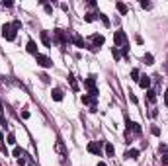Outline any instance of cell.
<instances>
[{"label":"cell","instance_id":"cell-1","mask_svg":"<svg viewBox=\"0 0 168 166\" xmlns=\"http://www.w3.org/2000/svg\"><path fill=\"white\" fill-rule=\"evenodd\" d=\"M16 32H18V29H16L12 24H4V26H2V37L6 39V41H14V39H16Z\"/></svg>","mask_w":168,"mask_h":166},{"label":"cell","instance_id":"cell-2","mask_svg":"<svg viewBox=\"0 0 168 166\" xmlns=\"http://www.w3.org/2000/svg\"><path fill=\"white\" fill-rule=\"evenodd\" d=\"M84 86H86V90L90 92V96L98 98V88H96V76L94 74H90V76L84 80Z\"/></svg>","mask_w":168,"mask_h":166},{"label":"cell","instance_id":"cell-3","mask_svg":"<svg viewBox=\"0 0 168 166\" xmlns=\"http://www.w3.org/2000/svg\"><path fill=\"white\" fill-rule=\"evenodd\" d=\"M125 45H127V35L123 32H116L113 33V47L119 49V47H125Z\"/></svg>","mask_w":168,"mask_h":166},{"label":"cell","instance_id":"cell-4","mask_svg":"<svg viewBox=\"0 0 168 166\" xmlns=\"http://www.w3.org/2000/svg\"><path fill=\"white\" fill-rule=\"evenodd\" d=\"M35 61H37V64H39V67H43V69H51V67H53V61L47 57V55H41V53L35 55Z\"/></svg>","mask_w":168,"mask_h":166},{"label":"cell","instance_id":"cell-5","mask_svg":"<svg viewBox=\"0 0 168 166\" xmlns=\"http://www.w3.org/2000/svg\"><path fill=\"white\" fill-rule=\"evenodd\" d=\"M88 153L92 154H102V148H104V143L102 141H92V143H88Z\"/></svg>","mask_w":168,"mask_h":166},{"label":"cell","instance_id":"cell-6","mask_svg":"<svg viewBox=\"0 0 168 166\" xmlns=\"http://www.w3.org/2000/svg\"><path fill=\"white\" fill-rule=\"evenodd\" d=\"M53 35H55V39H57L63 47H65V45H69V41H71V37H66V33L63 32V29H55V32H53Z\"/></svg>","mask_w":168,"mask_h":166},{"label":"cell","instance_id":"cell-7","mask_svg":"<svg viewBox=\"0 0 168 166\" xmlns=\"http://www.w3.org/2000/svg\"><path fill=\"white\" fill-rule=\"evenodd\" d=\"M55 151H57V154L61 156V160L66 158V148H65V145H63L61 139H57V143H55Z\"/></svg>","mask_w":168,"mask_h":166},{"label":"cell","instance_id":"cell-8","mask_svg":"<svg viewBox=\"0 0 168 166\" xmlns=\"http://www.w3.org/2000/svg\"><path fill=\"white\" fill-rule=\"evenodd\" d=\"M104 41H106V37H104V35H92V47H94V49H96V47H102L104 45Z\"/></svg>","mask_w":168,"mask_h":166},{"label":"cell","instance_id":"cell-9","mask_svg":"<svg viewBox=\"0 0 168 166\" xmlns=\"http://www.w3.org/2000/svg\"><path fill=\"white\" fill-rule=\"evenodd\" d=\"M80 100H82V104H86V106H90V108H96V98H94V96H88V94H84Z\"/></svg>","mask_w":168,"mask_h":166},{"label":"cell","instance_id":"cell-10","mask_svg":"<svg viewBox=\"0 0 168 166\" xmlns=\"http://www.w3.org/2000/svg\"><path fill=\"white\" fill-rule=\"evenodd\" d=\"M139 86H141L143 90H149L150 88V78L149 76H141L139 78Z\"/></svg>","mask_w":168,"mask_h":166},{"label":"cell","instance_id":"cell-11","mask_svg":"<svg viewBox=\"0 0 168 166\" xmlns=\"http://www.w3.org/2000/svg\"><path fill=\"white\" fill-rule=\"evenodd\" d=\"M27 53H32V55H37V45H35V41H33V39H29V41H27Z\"/></svg>","mask_w":168,"mask_h":166},{"label":"cell","instance_id":"cell-12","mask_svg":"<svg viewBox=\"0 0 168 166\" xmlns=\"http://www.w3.org/2000/svg\"><path fill=\"white\" fill-rule=\"evenodd\" d=\"M51 96H53V100H55V102H61V100H63V90H61V88H53Z\"/></svg>","mask_w":168,"mask_h":166},{"label":"cell","instance_id":"cell-13","mask_svg":"<svg viewBox=\"0 0 168 166\" xmlns=\"http://www.w3.org/2000/svg\"><path fill=\"white\" fill-rule=\"evenodd\" d=\"M125 158L137 160V158H139V151H137V148H129V151H127V153H125Z\"/></svg>","mask_w":168,"mask_h":166},{"label":"cell","instance_id":"cell-14","mask_svg":"<svg viewBox=\"0 0 168 166\" xmlns=\"http://www.w3.org/2000/svg\"><path fill=\"white\" fill-rule=\"evenodd\" d=\"M104 151H106V154H108V156H113V154H116V148H113V145H111V143H104Z\"/></svg>","mask_w":168,"mask_h":166},{"label":"cell","instance_id":"cell-15","mask_svg":"<svg viewBox=\"0 0 168 166\" xmlns=\"http://www.w3.org/2000/svg\"><path fill=\"white\" fill-rule=\"evenodd\" d=\"M39 37H41V41H43L45 47H51V39H49V33H47V32H41V33H39Z\"/></svg>","mask_w":168,"mask_h":166},{"label":"cell","instance_id":"cell-16","mask_svg":"<svg viewBox=\"0 0 168 166\" xmlns=\"http://www.w3.org/2000/svg\"><path fill=\"white\" fill-rule=\"evenodd\" d=\"M72 41H74V45H76V47H86V43H84V39L80 37L78 33H74V35H72Z\"/></svg>","mask_w":168,"mask_h":166},{"label":"cell","instance_id":"cell-17","mask_svg":"<svg viewBox=\"0 0 168 166\" xmlns=\"http://www.w3.org/2000/svg\"><path fill=\"white\" fill-rule=\"evenodd\" d=\"M69 84H71V88L74 92H78V82H76V78H74V74H69Z\"/></svg>","mask_w":168,"mask_h":166},{"label":"cell","instance_id":"cell-18","mask_svg":"<svg viewBox=\"0 0 168 166\" xmlns=\"http://www.w3.org/2000/svg\"><path fill=\"white\" fill-rule=\"evenodd\" d=\"M116 8L119 10V14H127V12H129L127 4H123V2H116Z\"/></svg>","mask_w":168,"mask_h":166},{"label":"cell","instance_id":"cell-19","mask_svg":"<svg viewBox=\"0 0 168 166\" xmlns=\"http://www.w3.org/2000/svg\"><path fill=\"white\" fill-rule=\"evenodd\" d=\"M147 100H149L150 104H155V102H156V92H155V90H150V88L147 90Z\"/></svg>","mask_w":168,"mask_h":166},{"label":"cell","instance_id":"cell-20","mask_svg":"<svg viewBox=\"0 0 168 166\" xmlns=\"http://www.w3.org/2000/svg\"><path fill=\"white\" fill-rule=\"evenodd\" d=\"M139 78H141L139 69H133V70H131V80H137V82H139Z\"/></svg>","mask_w":168,"mask_h":166},{"label":"cell","instance_id":"cell-21","mask_svg":"<svg viewBox=\"0 0 168 166\" xmlns=\"http://www.w3.org/2000/svg\"><path fill=\"white\" fill-rule=\"evenodd\" d=\"M96 16H98V14H94V12H88L86 16H84V22H94V20H96Z\"/></svg>","mask_w":168,"mask_h":166},{"label":"cell","instance_id":"cell-22","mask_svg":"<svg viewBox=\"0 0 168 166\" xmlns=\"http://www.w3.org/2000/svg\"><path fill=\"white\" fill-rule=\"evenodd\" d=\"M143 61H145V63H147V64H153V63H155V57H153L150 53H147V55L143 57Z\"/></svg>","mask_w":168,"mask_h":166},{"label":"cell","instance_id":"cell-23","mask_svg":"<svg viewBox=\"0 0 168 166\" xmlns=\"http://www.w3.org/2000/svg\"><path fill=\"white\" fill-rule=\"evenodd\" d=\"M98 16H100V20H102V24L106 27H110V20H108V16H106V14H98Z\"/></svg>","mask_w":168,"mask_h":166},{"label":"cell","instance_id":"cell-24","mask_svg":"<svg viewBox=\"0 0 168 166\" xmlns=\"http://www.w3.org/2000/svg\"><path fill=\"white\" fill-rule=\"evenodd\" d=\"M158 153H160V154H166V153H168V147L164 145V143H160V145H158Z\"/></svg>","mask_w":168,"mask_h":166},{"label":"cell","instance_id":"cell-25","mask_svg":"<svg viewBox=\"0 0 168 166\" xmlns=\"http://www.w3.org/2000/svg\"><path fill=\"white\" fill-rule=\"evenodd\" d=\"M141 8H145V10H150V8H153V4H150V2H147V0H143V2H141Z\"/></svg>","mask_w":168,"mask_h":166},{"label":"cell","instance_id":"cell-26","mask_svg":"<svg viewBox=\"0 0 168 166\" xmlns=\"http://www.w3.org/2000/svg\"><path fill=\"white\" fill-rule=\"evenodd\" d=\"M111 55L116 57V61H117L119 57H121V53H119V49H117V47H113V49H111Z\"/></svg>","mask_w":168,"mask_h":166},{"label":"cell","instance_id":"cell-27","mask_svg":"<svg viewBox=\"0 0 168 166\" xmlns=\"http://www.w3.org/2000/svg\"><path fill=\"white\" fill-rule=\"evenodd\" d=\"M8 143H10V145H16V135L14 133H8Z\"/></svg>","mask_w":168,"mask_h":166},{"label":"cell","instance_id":"cell-28","mask_svg":"<svg viewBox=\"0 0 168 166\" xmlns=\"http://www.w3.org/2000/svg\"><path fill=\"white\" fill-rule=\"evenodd\" d=\"M41 4H43V6H45V12H47V14H51V12H53V8L49 6V4H47L45 0H41Z\"/></svg>","mask_w":168,"mask_h":166},{"label":"cell","instance_id":"cell-29","mask_svg":"<svg viewBox=\"0 0 168 166\" xmlns=\"http://www.w3.org/2000/svg\"><path fill=\"white\" fill-rule=\"evenodd\" d=\"M39 78H41V82H43V84H49V76H47L45 72H43V74H39Z\"/></svg>","mask_w":168,"mask_h":166},{"label":"cell","instance_id":"cell-30","mask_svg":"<svg viewBox=\"0 0 168 166\" xmlns=\"http://www.w3.org/2000/svg\"><path fill=\"white\" fill-rule=\"evenodd\" d=\"M14 156L22 158V148H20V147H16V148H14Z\"/></svg>","mask_w":168,"mask_h":166},{"label":"cell","instance_id":"cell-31","mask_svg":"<svg viewBox=\"0 0 168 166\" xmlns=\"http://www.w3.org/2000/svg\"><path fill=\"white\" fill-rule=\"evenodd\" d=\"M150 133L155 135V137H158V135H160V127H153V129H150Z\"/></svg>","mask_w":168,"mask_h":166},{"label":"cell","instance_id":"cell-32","mask_svg":"<svg viewBox=\"0 0 168 166\" xmlns=\"http://www.w3.org/2000/svg\"><path fill=\"white\" fill-rule=\"evenodd\" d=\"M2 6H4V8H12L14 2H10V0H4V2H2Z\"/></svg>","mask_w":168,"mask_h":166},{"label":"cell","instance_id":"cell-33","mask_svg":"<svg viewBox=\"0 0 168 166\" xmlns=\"http://www.w3.org/2000/svg\"><path fill=\"white\" fill-rule=\"evenodd\" d=\"M22 119H29V111H27V109L22 111Z\"/></svg>","mask_w":168,"mask_h":166},{"label":"cell","instance_id":"cell-34","mask_svg":"<svg viewBox=\"0 0 168 166\" xmlns=\"http://www.w3.org/2000/svg\"><path fill=\"white\" fill-rule=\"evenodd\" d=\"M162 164L168 166V153H166V154H162Z\"/></svg>","mask_w":168,"mask_h":166},{"label":"cell","instance_id":"cell-35","mask_svg":"<svg viewBox=\"0 0 168 166\" xmlns=\"http://www.w3.org/2000/svg\"><path fill=\"white\" fill-rule=\"evenodd\" d=\"M12 26L16 27V29H20V27H22V22H18V20H16V22H12Z\"/></svg>","mask_w":168,"mask_h":166},{"label":"cell","instance_id":"cell-36","mask_svg":"<svg viewBox=\"0 0 168 166\" xmlns=\"http://www.w3.org/2000/svg\"><path fill=\"white\" fill-rule=\"evenodd\" d=\"M129 100H131V102H133V104H137V96H135V94H133V92H131V94H129Z\"/></svg>","mask_w":168,"mask_h":166},{"label":"cell","instance_id":"cell-37","mask_svg":"<svg viewBox=\"0 0 168 166\" xmlns=\"http://www.w3.org/2000/svg\"><path fill=\"white\" fill-rule=\"evenodd\" d=\"M18 164H20V166H27V164H26V158H18Z\"/></svg>","mask_w":168,"mask_h":166},{"label":"cell","instance_id":"cell-38","mask_svg":"<svg viewBox=\"0 0 168 166\" xmlns=\"http://www.w3.org/2000/svg\"><path fill=\"white\" fill-rule=\"evenodd\" d=\"M158 115V109H150V117H156Z\"/></svg>","mask_w":168,"mask_h":166},{"label":"cell","instance_id":"cell-39","mask_svg":"<svg viewBox=\"0 0 168 166\" xmlns=\"http://www.w3.org/2000/svg\"><path fill=\"white\" fill-rule=\"evenodd\" d=\"M2 143H4V133L0 131V145H2Z\"/></svg>","mask_w":168,"mask_h":166},{"label":"cell","instance_id":"cell-40","mask_svg":"<svg viewBox=\"0 0 168 166\" xmlns=\"http://www.w3.org/2000/svg\"><path fill=\"white\" fill-rule=\"evenodd\" d=\"M164 104L168 106V90H166V94H164Z\"/></svg>","mask_w":168,"mask_h":166},{"label":"cell","instance_id":"cell-41","mask_svg":"<svg viewBox=\"0 0 168 166\" xmlns=\"http://www.w3.org/2000/svg\"><path fill=\"white\" fill-rule=\"evenodd\" d=\"M98 166H108V164H106V162H98Z\"/></svg>","mask_w":168,"mask_h":166},{"label":"cell","instance_id":"cell-42","mask_svg":"<svg viewBox=\"0 0 168 166\" xmlns=\"http://www.w3.org/2000/svg\"><path fill=\"white\" fill-rule=\"evenodd\" d=\"M27 166H29V164H27Z\"/></svg>","mask_w":168,"mask_h":166}]
</instances>
